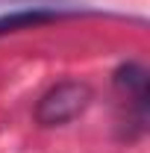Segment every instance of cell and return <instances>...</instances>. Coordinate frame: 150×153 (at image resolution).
I'll use <instances>...</instances> for the list:
<instances>
[{
  "label": "cell",
  "instance_id": "6da1fadb",
  "mask_svg": "<svg viewBox=\"0 0 150 153\" xmlns=\"http://www.w3.org/2000/svg\"><path fill=\"white\" fill-rule=\"evenodd\" d=\"M88 103H91V88L79 79H65L41 94L36 106V121L41 127H62L79 118L88 109Z\"/></svg>",
  "mask_w": 150,
  "mask_h": 153
},
{
  "label": "cell",
  "instance_id": "7a4b0ae2",
  "mask_svg": "<svg viewBox=\"0 0 150 153\" xmlns=\"http://www.w3.org/2000/svg\"><path fill=\"white\" fill-rule=\"evenodd\" d=\"M115 88L127 97V103L135 112L144 118V106H147V74H144L141 65H135V62L121 65L115 71Z\"/></svg>",
  "mask_w": 150,
  "mask_h": 153
}]
</instances>
